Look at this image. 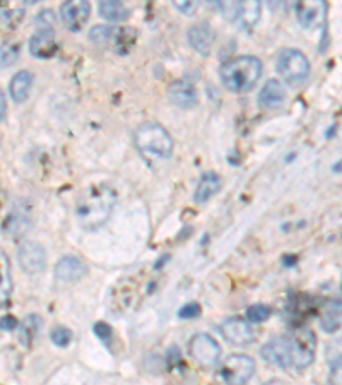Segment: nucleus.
Segmentation results:
<instances>
[{"label": "nucleus", "mask_w": 342, "mask_h": 385, "mask_svg": "<svg viewBox=\"0 0 342 385\" xmlns=\"http://www.w3.org/2000/svg\"><path fill=\"white\" fill-rule=\"evenodd\" d=\"M175 7L178 9L180 12H183V14H192V12L195 11V2H175Z\"/></svg>", "instance_id": "58836bf2"}, {"label": "nucleus", "mask_w": 342, "mask_h": 385, "mask_svg": "<svg viewBox=\"0 0 342 385\" xmlns=\"http://www.w3.org/2000/svg\"><path fill=\"white\" fill-rule=\"evenodd\" d=\"M137 38V33L134 31V28H120L115 33V50L118 51L120 55H127L130 51L132 45H134Z\"/></svg>", "instance_id": "393cba45"}, {"label": "nucleus", "mask_w": 342, "mask_h": 385, "mask_svg": "<svg viewBox=\"0 0 342 385\" xmlns=\"http://www.w3.org/2000/svg\"><path fill=\"white\" fill-rule=\"evenodd\" d=\"M272 314V310L267 305H262V303H256V305H252L247 308V319L248 322L254 324H262L269 319Z\"/></svg>", "instance_id": "c85d7f7f"}, {"label": "nucleus", "mask_w": 342, "mask_h": 385, "mask_svg": "<svg viewBox=\"0 0 342 385\" xmlns=\"http://www.w3.org/2000/svg\"><path fill=\"white\" fill-rule=\"evenodd\" d=\"M40 329H41L40 317L28 315L23 322L19 324V336H17V339H19V342L24 346V348H31L34 339L38 337Z\"/></svg>", "instance_id": "4be33fe9"}, {"label": "nucleus", "mask_w": 342, "mask_h": 385, "mask_svg": "<svg viewBox=\"0 0 342 385\" xmlns=\"http://www.w3.org/2000/svg\"><path fill=\"white\" fill-rule=\"evenodd\" d=\"M221 83L231 93H248L262 76V62L252 55H242L222 63Z\"/></svg>", "instance_id": "f03ea898"}, {"label": "nucleus", "mask_w": 342, "mask_h": 385, "mask_svg": "<svg viewBox=\"0 0 342 385\" xmlns=\"http://www.w3.org/2000/svg\"><path fill=\"white\" fill-rule=\"evenodd\" d=\"M36 24L40 26V29H46V31H51L55 26V16L50 9H45L40 14L36 16Z\"/></svg>", "instance_id": "72a5a7b5"}, {"label": "nucleus", "mask_w": 342, "mask_h": 385, "mask_svg": "<svg viewBox=\"0 0 342 385\" xmlns=\"http://www.w3.org/2000/svg\"><path fill=\"white\" fill-rule=\"evenodd\" d=\"M88 274V265L83 260L77 259V257L66 255L58 260L55 265V276L58 281L62 282H74L83 279Z\"/></svg>", "instance_id": "2eb2a0df"}, {"label": "nucleus", "mask_w": 342, "mask_h": 385, "mask_svg": "<svg viewBox=\"0 0 342 385\" xmlns=\"http://www.w3.org/2000/svg\"><path fill=\"white\" fill-rule=\"evenodd\" d=\"M276 68L289 86H299L305 83L306 77L310 76L311 67L303 51L296 48H284L277 53Z\"/></svg>", "instance_id": "39448f33"}, {"label": "nucleus", "mask_w": 342, "mask_h": 385, "mask_svg": "<svg viewBox=\"0 0 342 385\" xmlns=\"http://www.w3.org/2000/svg\"><path fill=\"white\" fill-rule=\"evenodd\" d=\"M328 382L331 385H342V366H331Z\"/></svg>", "instance_id": "4c0bfd02"}, {"label": "nucleus", "mask_w": 342, "mask_h": 385, "mask_svg": "<svg viewBox=\"0 0 342 385\" xmlns=\"http://www.w3.org/2000/svg\"><path fill=\"white\" fill-rule=\"evenodd\" d=\"M134 144L140 153L156 158H170L173 153V139L160 123H142L134 132Z\"/></svg>", "instance_id": "7ed1b4c3"}, {"label": "nucleus", "mask_w": 342, "mask_h": 385, "mask_svg": "<svg viewBox=\"0 0 342 385\" xmlns=\"http://www.w3.org/2000/svg\"><path fill=\"white\" fill-rule=\"evenodd\" d=\"M187 40L190 43L192 48L199 51L200 55H205V57H207V55L211 53L214 40H216V33H214L211 24L204 21V23L194 24L188 29Z\"/></svg>", "instance_id": "ddd939ff"}, {"label": "nucleus", "mask_w": 342, "mask_h": 385, "mask_svg": "<svg viewBox=\"0 0 342 385\" xmlns=\"http://www.w3.org/2000/svg\"><path fill=\"white\" fill-rule=\"evenodd\" d=\"M21 55V43L17 41H4L2 45V68L11 67Z\"/></svg>", "instance_id": "bb28decb"}, {"label": "nucleus", "mask_w": 342, "mask_h": 385, "mask_svg": "<svg viewBox=\"0 0 342 385\" xmlns=\"http://www.w3.org/2000/svg\"><path fill=\"white\" fill-rule=\"evenodd\" d=\"M168 96L173 105H177L178 108H194L199 101L195 88L192 84L183 83V81H177L168 88Z\"/></svg>", "instance_id": "a211bd4d"}, {"label": "nucleus", "mask_w": 342, "mask_h": 385, "mask_svg": "<svg viewBox=\"0 0 342 385\" xmlns=\"http://www.w3.org/2000/svg\"><path fill=\"white\" fill-rule=\"evenodd\" d=\"M29 226H31V221H29V216H26L24 212L14 211L11 212L4 221V231L7 235H11L12 238H19L23 235L28 233Z\"/></svg>", "instance_id": "5701e85b"}, {"label": "nucleus", "mask_w": 342, "mask_h": 385, "mask_svg": "<svg viewBox=\"0 0 342 385\" xmlns=\"http://www.w3.org/2000/svg\"><path fill=\"white\" fill-rule=\"evenodd\" d=\"M221 334L229 344L242 346V348H245V346L255 341L254 327H252L250 322L239 319V317H231V319L226 320L221 325Z\"/></svg>", "instance_id": "1a4fd4ad"}, {"label": "nucleus", "mask_w": 342, "mask_h": 385, "mask_svg": "<svg viewBox=\"0 0 342 385\" xmlns=\"http://www.w3.org/2000/svg\"><path fill=\"white\" fill-rule=\"evenodd\" d=\"M89 14H91V6L89 2H66L60 7V16H62V23L68 31L79 33L88 23Z\"/></svg>", "instance_id": "9b49d317"}, {"label": "nucleus", "mask_w": 342, "mask_h": 385, "mask_svg": "<svg viewBox=\"0 0 342 385\" xmlns=\"http://www.w3.org/2000/svg\"><path fill=\"white\" fill-rule=\"evenodd\" d=\"M188 353L199 366L211 368L219 361L221 348L209 334H195L188 344Z\"/></svg>", "instance_id": "6e6552de"}, {"label": "nucleus", "mask_w": 342, "mask_h": 385, "mask_svg": "<svg viewBox=\"0 0 342 385\" xmlns=\"http://www.w3.org/2000/svg\"><path fill=\"white\" fill-rule=\"evenodd\" d=\"M33 74L28 71H21L11 79V84H9V94L14 100V103H23L28 100L29 93H31L33 88Z\"/></svg>", "instance_id": "aec40b11"}, {"label": "nucleus", "mask_w": 342, "mask_h": 385, "mask_svg": "<svg viewBox=\"0 0 342 385\" xmlns=\"http://www.w3.org/2000/svg\"><path fill=\"white\" fill-rule=\"evenodd\" d=\"M327 361L331 366H342V339L332 341L327 346Z\"/></svg>", "instance_id": "2f4dec72"}, {"label": "nucleus", "mask_w": 342, "mask_h": 385, "mask_svg": "<svg viewBox=\"0 0 342 385\" xmlns=\"http://www.w3.org/2000/svg\"><path fill=\"white\" fill-rule=\"evenodd\" d=\"M264 385H286V384L281 382V380H269V382H265Z\"/></svg>", "instance_id": "a19ab883"}, {"label": "nucleus", "mask_w": 342, "mask_h": 385, "mask_svg": "<svg viewBox=\"0 0 342 385\" xmlns=\"http://www.w3.org/2000/svg\"><path fill=\"white\" fill-rule=\"evenodd\" d=\"M98 9H100L101 17H105L106 21H111V23H120V21H125L128 17V9L122 2H115V0L100 2Z\"/></svg>", "instance_id": "b1692460"}, {"label": "nucleus", "mask_w": 342, "mask_h": 385, "mask_svg": "<svg viewBox=\"0 0 342 385\" xmlns=\"http://www.w3.org/2000/svg\"><path fill=\"white\" fill-rule=\"evenodd\" d=\"M24 12L21 9H2V26L7 29H16L17 26L23 23Z\"/></svg>", "instance_id": "c756f323"}, {"label": "nucleus", "mask_w": 342, "mask_h": 385, "mask_svg": "<svg viewBox=\"0 0 342 385\" xmlns=\"http://www.w3.org/2000/svg\"><path fill=\"white\" fill-rule=\"evenodd\" d=\"M288 337L289 366L294 370H305L314 363L316 353V337L308 327H296Z\"/></svg>", "instance_id": "20e7f679"}, {"label": "nucleus", "mask_w": 342, "mask_h": 385, "mask_svg": "<svg viewBox=\"0 0 342 385\" xmlns=\"http://www.w3.org/2000/svg\"><path fill=\"white\" fill-rule=\"evenodd\" d=\"M17 325H19V322H17V320H16L12 315L2 317V322H0V327H2V331H4V332H11V331H14V329L17 327Z\"/></svg>", "instance_id": "e433bc0d"}, {"label": "nucleus", "mask_w": 342, "mask_h": 385, "mask_svg": "<svg viewBox=\"0 0 342 385\" xmlns=\"http://www.w3.org/2000/svg\"><path fill=\"white\" fill-rule=\"evenodd\" d=\"M115 33H117V28H111V26H94L89 31V40L96 45H103V43L113 40Z\"/></svg>", "instance_id": "cd10ccee"}, {"label": "nucleus", "mask_w": 342, "mask_h": 385, "mask_svg": "<svg viewBox=\"0 0 342 385\" xmlns=\"http://www.w3.org/2000/svg\"><path fill=\"white\" fill-rule=\"evenodd\" d=\"M325 11H327V4L320 2V0H314V2H303L301 0V2L294 4L298 23L306 29L322 24L325 19Z\"/></svg>", "instance_id": "f8f14e48"}, {"label": "nucleus", "mask_w": 342, "mask_h": 385, "mask_svg": "<svg viewBox=\"0 0 342 385\" xmlns=\"http://www.w3.org/2000/svg\"><path fill=\"white\" fill-rule=\"evenodd\" d=\"M286 100V89L277 79H269L259 93V105L264 110H276Z\"/></svg>", "instance_id": "f3484780"}, {"label": "nucleus", "mask_w": 342, "mask_h": 385, "mask_svg": "<svg viewBox=\"0 0 342 385\" xmlns=\"http://www.w3.org/2000/svg\"><path fill=\"white\" fill-rule=\"evenodd\" d=\"M94 334H96L98 339H100L106 348H111V344H113V329H111L108 324L106 322L94 324Z\"/></svg>", "instance_id": "473e14b6"}, {"label": "nucleus", "mask_w": 342, "mask_h": 385, "mask_svg": "<svg viewBox=\"0 0 342 385\" xmlns=\"http://www.w3.org/2000/svg\"><path fill=\"white\" fill-rule=\"evenodd\" d=\"M260 356L264 358V361L271 363L274 366L291 368L288 356V337L281 336L269 341L267 344L260 349Z\"/></svg>", "instance_id": "dca6fc26"}, {"label": "nucleus", "mask_w": 342, "mask_h": 385, "mask_svg": "<svg viewBox=\"0 0 342 385\" xmlns=\"http://www.w3.org/2000/svg\"><path fill=\"white\" fill-rule=\"evenodd\" d=\"M17 260H19L21 269L29 276L41 272L45 269L46 264V252L40 243L28 242L24 245H21L17 250Z\"/></svg>", "instance_id": "9d476101"}, {"label": "nucleus", "mask_w": 342, "mask_h": 385, "mask_svg": "<svg viewBox=\"0 0 342 385\" xmlns=\"http://www.w3.org/2000/svg\"><path fill=\"white\" fill-rule=\"evenodd\" d=\"M182 354H180V349L178 348H171L168 351V366L170 368H175L177 365L182 366Z\"/></svg>", "instance_id": "c9c22d12"}, {"label": "nucleus", "mask_w": 342, "mask_h": 385, "mask_svg": "<svg viewBox=\"0 0 342 385\" xmlns=\"http://www.w3.org/2000/svg\"><path fill=\"white\" fill-rule=\"evenodd\" d=\"M342 324V303L337 299H328L322 307L320 314V325L325 332L332 334L341 327Z\"/></svg>", "instance_id": "6ab92c4d"}, {"label": "nucleus", "mask_w": 342, "mask_h": 385, "mask_svg": "<svg viewBox=\"0 0 342 385\" xmlns=\"http://www.w3.org/2000/svg\"><path fill=\"white\" fill-rule=\"evenodd\" d=\"M254 371L255 361L247 354H231L219 366V376L226 385H245Z\"/></svg>", "instance_id": "423d86ee"}, {"label": "nucleus", "mask_w": 342, "mask_h": 385, "mask_svg": "<svg viewBox=\"0 0 342 385\" xmlns=\"http://www.w3.org/2000/svg\"><path fill=\"white\" fill-rule=\"evenodd\" d=\"M219 190H221V177L217 173H212V171H207V173H204L199 180V185H197L195 190V202L199 204L207 202V200L216 195Z\"/></svg>", "instance_id": "412c9836"}, {"label": "nucleus", "mask_w": 342, "mask_h": 385, "mask_svg": "<svg viewBox=\"0 0 342 385\" xmlns=\"http://www.w3.org/2000/svg\"><path fill=\"white\" fill-rule=\"evenodd\" d=\"M217 7L221 9L226 19L233 21L243 29L254 28L262 12V4L256 0L254 2H217Z\"/></svg>", "instance_id": "0eeeda50"}, {"label": "nucleus", "mask_w": 342, "mask_h": 385, "mask_svg": "<svg viewBox=\"0 0 342 385\" xmlns=\"http://www.w3.org/2000/svg\"><path fill=\"white\" fill-rule=\"evenodd\" d=\"M200 312H202V308H200L199 303L190 302V303H187V305H183L182 308H180L178 317L180 319H187V320L197 319V317L200 315Z\"/></svg>", "instance_id": "f704fd0d"}, {"label": "nucleus", "mask_w": 342, "mask_h": 385, "mask_svg": "<svg viewBox=\"0 0 342 385\" xmlns=\"http://www.w3.org/2000/svg\"><path fill=\"white\" fill-rule=\"evenodd\" d=\"M50 339H51V342H53L55 346H58V348H67V346L71 344V341H72L71 329H67V327H55L53 331L50 332Z\"/></svg>", "instance_id": "7c9ffc66"}, {"label": "nucleus", "mask_w": 342, "mask_h": 385, "mask_svg": "<svg viewBox=\"0 0 342 385\" xmlns=\"http://www.w3.org/2000/svg\"><path fill=\"white\" fill-rule=\"evenodd\" d=\"M2 264H0V272H2V286H0V299H2V307L7 305L9 297H11L12 291V282H11V272H9V260L6 254H0Z\"/></svg>", "instance_id": "a878e982"}, {"label": "nucleus", "mask_w": 342, "mask_h": 385, "mask_svg": "<svg viewBox=\"0 0 342 385\" xmlns=\"http://www.w3.org/2000/svg\"><path fill=\"white\" fill-rule=\"evenodd\" d=\"M117 204V190L108 183H98L84 192L76 204V217L84 230H98L110 220Z\"/></svg>", "instance_id": "f257e3e1"}, {"label": "nucleus", "mask_w": 342, "mask_h": 385, "mask_svg": "<svg viewBox=\"0 0 342 385\" xmlns=\"http://www.w3.org/2000/svg\"><path fill=\"white\" fill-rule=\"evenodd\" d=\"M58 45L55 41L53 31H46V29H38L36 33L29 38V53L34 58L46 60L51 58L57 53Z\"/></svg>", "instance_id": "4468645a"}, {"label": "nucleus", "mask_w": 342, "mask_h": 385, "mask_svg": "<svg viewBox=\"0 0 342 385\" xmlns=\"http://www.w3.org/2000/svg\"><path fill=\"white\" fill-rule=\"evenodd\" d=\"M0 105H2V111H0V115H2V123H6V113H7V108H6V93H0Z\"/></svg>", "instance_id": "ea45409f"}]
</instances>
